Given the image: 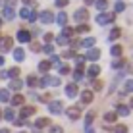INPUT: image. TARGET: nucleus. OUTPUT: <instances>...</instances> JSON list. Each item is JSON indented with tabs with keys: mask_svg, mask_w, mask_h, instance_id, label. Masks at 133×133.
Returning a JSON list of instances; mask_svg holds the SVG:
<instances>
[{
	"mask_svg": "<svg viewBox=\"0 0 133 133\" xmlns=\"http://www.w3.org/2000/svg\"><path fill=\"white\" fill-rule=\"evenodd\" d=\"M66 95H68V97H70V98H73V97H77V87L75 85H68L66 87Z\"/></svg>",
	"mask_w": 133,
	"mask_h": 133,
	"instance_id": "f8f14e48",
	"label": "nucleus"
},
{
	"mask_svg": "<svg viewBox=\"0 0 133 133\" xmlns=\"http://www.w3.org/2000/svg\"><path fill=\"white\" fill-rule=\"evenodd\" d=\"M19 16H21V17H29V16H31V12H29V8H23V10H21V12H19Z\"/></svg>",
	"mask_w": 133,
	"mask_h": 133,
	"instance_id": "ea45409f",
	"label": "nucleus"
},
{
	"mask_svg": "<svg viewBox=\"0 0 133 133\" xmlns=\"http://www.w3.org/2000/svg\"><path fill=\"white\" fill-rule=\"evenodd\" d=\"M44 52H46V54H52V52H54V46H52V44H46V46H44Z\"/></svg>",
	"mask_w": 133,
	"mask_h": 133,
	"instance_id": "a18cd8bd",
	"label": "nucleus"
},
{
	"mask_svg": "<svg viewBox=\"0 0 133 133\" xmlns=\"http://www.w3.org/2000/svg\"><path fill=\"white\" fill-rule=\"evenodd\" d=\"M50 133H62V127L60 125H52L50 127Z\"/></svg>",
	"mask_w": 133,
	"mask_h": 133,
	"instance_id": "37998d69",
	"label": "nucleus"
},
{
	"mask_svg": "<svg viewBox=\"0 0 133 133\" xmlns=\"http://www.w3.org/2000/svg\"><path fill=\"white\" fill-rule=\"evenodd\" d=\"M129 112H131V108L125 106V104H120V106H118V114H120V116H129Z\"/></svg>",
	"mask_w": 133,
	"mask_h": 133,
	"instance_id": "2eb2a0df",
	"label": "nucleus"
},
{
	"mask_svg": "<svg viewBox=\"0 0 133 133\" xmlns=\"http://www.w3.org/2000/svg\"><path fill=\"white\" fill-rule=\"evenodd\" d=\"M56 21H58V25H66L68 23V16H66V12H60V14H58V16H56Z\"/></svg>",
	"mask_w": 133,
	"mask_h": 133,
	"instance_id": "4468645a",
	"label": "nucleus"
},
{
	"mask_svg": "<svg viewBox=\"0 0 133 133\" xmlns=\"http://www.w3.org/2000/svg\"><path fill=\"white\" fill-rule=\"evenodd\" d=\"M35 19H37V14L33 12V14H31V16H29V21H31V23H33V21H35Z\"/></svg>",
	"mask_w": 133,
	"mask_h": 133,
	"instance_id": "8fccbe9b",
	"label": "nucleus"
},
{
	"mask_svg": "<svg viewBox=\"0 0 133 133\" xmlns=\"http://www.w3.org/2000/svg\"><path fill=\"white\" fill-rule=\"evenodd\" d=\"M81 102L83 104H91L93 102V91H83V93H81Z\"/></svg>",
	"mask_w": 133,
	"mask_h": 133,
	"instance_id": "1a4fd4ad",
	"label": "nucleus"
},
{
	"mask_svg": "<svg viewBox=\"0 0 133 133\" xmlns=\"http://www.w3.org/2000/svg\"><path fill=\"white\" fill-rule=\"evenodd\" d=\"M73 17H75V21H77V23H79V21L83 23V21H87V19H89V12H87L85 8H79V10H75Z\"/></svg>",
	"mask_w": 133,
	"mask_h": 133,
	"instance_id": "f03ea898",
	"label": "nucleus"
},
{
	"mask_svg": "<svg viewBox=\"0 0 133 133\" xmlns=\"http://www.w3.org/2000/svg\"><path fill=\"white\" fill-rule=\"evenodd\" d=\"M104 120L110 122V123L116 122V112H106V114H104Z\"/></svg>",
	"mask_w": 133,
	"mask_h": 133,
	"instance_id": "cd10ccee",
	"label": "nucleus"
},
{
	"mask_svg": "<svg viewBox=\"0 0 133 133\" xmlns=\"http://www.w3.org/2000/svg\"><path fill=\"white\" fill-rule=\"evenodd\" d=\"M0 66H4V56H0Z\"/></svg>",
	"mask_w": 133,
	"mask_h": 133,
	"instance_id": "864d4df0",
	"label": "nucleus"
},
{
	"mask_svg": "<svg viewBox=\"0 0 133 133\" xmlns=\"http://www.w3.org/2000/svg\"><path fill=\"white\" fill-rule=\"evenodd\" d=\"M14 118H16V114H14V110H12V108H6V110H4V120L14 122Z\"/></svg>",
	"mask_w": 133,
	"mask_h": 133,
	"instance_id": "a211bd4d",
	"label": "nucleus"
},
{
	"mask_svg": "<svg viewBox=\"0 0 133 133\" xmlns=\"http://www.w3.org/2000/svg\"><path fill=\"white\" fill-rule=\"evenodd\" d=\"M123 10H125V4H123V2H118V4H116V12H123Z\"/></svg>",
	"mask_w": 133,
	"mask_h": 133,
	"instance_id": "79ce46f5",
	"label": "nucleus"
},
{
	"mask_svg": "<svg viewBox=\"0 0 133 133\" xmlns=\"http://www.w3.org/2000/svg\"><path fill=\"white\" fill-rule=\"evenodd\" d=\"M0 100H2V102H8V100H10V93H8V91H0Z\"/></svg>",
	"mask_w": 133,
	"mask_h": 133,
	"instance_id": "2f4dec72",
	"label": "nucleus"
},
{
	"mask_svg": "<svg viewBox=\"0 0 133 133\" xmlns=\"http://www.w3.org/2000/svg\"><path fill=\"white\" fill-rule=\"evenodd\" d=\"M27 85H29V87H37V85H39L37 77L35 75H29V77H27Z\"/></svg>",
	"mask_w": 133,
	"mask_h": 133,
	"instance_id": "c85d7f7f",
	"label": "nucleus"
},
{
	"mask_svg": "<svg viewBox=\"0 0 133 133\" xmlns=\"http://www.w3.org/2000/svg\"><path fill=\"white\" fill-rule=\"evenodd\" d=\"M48 118H39V120L35 122V129H41V127H46L48 125Z\"/></svg>",
	"mask_w": 133,
	"mask_h": 133,
	"instance_id": "ddd939ff",
	"label": "nucleus"
},
{
	"mask_svg": "<svg viewBox=\"0 0 133 133\" xmlns=\"http://www.w3.org/2000/svg\"><path fill=\"white\" fill-rule=\"evenodd\" d=\"M110 54L118 58V56H120V54H122V46H120V44H114V46L110 48Z\"/></svg>",
	"mask_w": 133,
	"mask_h": 133,
	"instance_id": "5701e85b",
	"label": "nucleus"
},
{
	"mask_svg": "<svg viewBox=\"0 0 133 133\" xmlns=\"http://www.w3.org/2000/svg\"><path fill=\"white\" fill-rule=\"evenodd\" d=\"M39 70L43 71V73H46V71L50 70V62H48V60H43V62L39 64Z\"/></svg>",
	"mask_w": 133,
	"mask_h": 133,
	"instance_id": "aec40b11",
	"label": "nucleus"
},
{
	"mask_svg": "<svg viewBox=\"0 0 133 133\" xmlns=\"http://www.w3.org/2000/svg\"><path fill=\"white\" fill-rule=\"evenodd\" d=\"M75 64H77V68H83L85 58H83V56H77V58H75Z\"/></svg>",
	"mask_w": 133,
	"mask_h": 133,
	"instance_id": "e433bc0d",
	"label": "nucleus"
},
{
	"mask_svg": "<svg viewBox=\"0 0 133 133\" xmlns=\"http://www.w3.org/2000/svg\"><path fill=\"white\" fill-rule=\"evenodd\" d=\"M66 114H68V118H70V120H77V118L81 116V110H79V106H71V108L66 110Z\"/></svg>",
	"mask_w": 133,
	"mask_h": 133,
	"instance_id": "39448f33",
	"label": "nucleus"
},
{
	"mask_svg": "<svg viewBox=\"0 0 133 133\" xmlns=\"http://www.w3.org/2000/svg\"><path fill=\"white\" fill-rule=\"evenodd\" d=\"M17 41H19V43H29V41H31V33L25 31V29L17 31Z\"/></svg>",
	"mask_w": 133,
	"mask_h": 133,
	"instance_id": "6e6552de",
	"label": "nucleus"
},
{
	"mask_svg": "<svg viewBox=\"0 0 133 133\" xmlns=\"http://www.w3.org/2000/svg\"><path fill=\"white\" fill-rule=\"evenodd\" d=\"M56 43H58V44H62V46H64V44H68V43H70V39H68V37H64V35H58Z\"/></svg>",
	"mask_w": 133,
	"mask_h": 133,
	"instance_id": "c756f323",
	"label": "nucleus"
},
{
	"mask_svg": "<svg viewBox=\"0 0 133 133\" xmlns=\"http://www.w3.org/2000/svg\"><path fill=\"white\" fill-rule=\"evenodd\" d=\"M17 75H19V68H12V70H8V77H12V79H16Z\"/></svg>",
	"mask_w": 133,
	"mask_h": 133,
	"instance_id": "bb28decb",
	"label": "nucleus"
},
{
	"mask_svg": "<svg viewBox=\"0 0 133 133\" xmlns=\"http://www.w3.org/2000/svg\"><path fill=\"white\" fill-rule=\"evenodd\" d=\"M19 133H23V131H19Z\"/></svg>",
	"mask_w": 133,
	"mask_h": 133,
	"instance_id": "052dcab7",
	"label": "nucleus"
},
{
	"mask_svg": "<svg viewBox=\"0 0 133 133\" xmlns=\"http://www.w3.org/2000/svg\"><path fill=\"white\" fill-rule=\"evenodd\" d=\"M123 91H125V93H133V79H127V81H125Z\"/></svg>",
	"mask_w": 133,
	"mask_h": 133,
	"instance_id": "393cba45",
	"label": "nucleus"
},
{
	"mask_svg": "<svg viewBox=\"0 0 133 133\" xmlns=\"http://www.w3.org/2000/svg\"><path fill=\"white\" fill-rule=\"evenodd\" d=\"M21 87H23V83H21L19 79H12V83H10V89L12 91H19Z\"/></svg>",
	"mask_w": 133,
	"mask_h": 133,
	"instance_id": "6ab92c4d",
	"label": "nucleus"
},
{
	"mask_svg": "<svg viewBox=\"0 0 133 133\" xmlns=\"http://www.w3.org/2000/svg\"><path fill=\"white\" fill-rule=\"evenodd\" d=\"M87 73H89V77H97L98 73H100V68H98V66H95V64H93V66H91L89 70H87Z\"/></svg>",
	"mask_w": 133,
	"mask_h": 133,
	"instance_id": "dca6fc26",
	"label": "nucleus"
},
{
	"mask_svg": "<svg viewBox=\"0 0 133 133\" xmlns=\"http://www.w3.org/2000/svg\"><path fill=\"white\" fill-rule=\"evenodd\" d=\"M0 114H2V112H0Z\"/></svg>",
	"mask_w": 133,
	"mask_h": 133,
	"instance_id": "680f3d73",
	"label": "nucleus"
},
{
	"mask_svg": "<svg viewBox=\"0 0 133 133\" xmlns=\"http://www.w3.org/2000/svg\"><path fill=\"white\" fill-rule=\"evenodd\" d=\"M100 87H102V83H100V81H97V83H95V91H98Z\"/></svg>",
	"mask_w": 133,
	"mask_h": 133,
	"instance_id": "603ef678",
	"label": "nucleus"
},
{
	"mask_svg": "<svg viewBox=\"0 0 133 133\" xmlns=\"http://www.w3.org/2000/svg\"><path fill=\"white\" fill-rule=\"evenodd\" d=\"M112 21H114L112 14H100V16H97V23L98 25H106V23H112Z\"/></svg>",
	"mask_w": 133,
	"mask_h": 133,
	"instance_id": "7ed1b4c3",
	"label": "nucleus"
},
{
	"mask_svg": "<svg viewBox=\"0 0 133 133\" xmlns=\"http://www.w3.org/2000/svg\"><path fill=\"white\" fill-rule=\"evenodd\" d=\"M0 133H10V131H8V129H2V131H0Z\"/></svg>",
	"mask_w": 133,
	"mask_h": 133,
	"instance_id": "6e6d98bb",
	"label": "nucleus"
},
{
	"mask_svg": "<svg viewBox=\"0 0 133 133\" xmlns=\"http://www.w3.org/2000/svg\"><path fill=\"white\" fill-rule=\"evenodd\" d=\"M85 58H87V60H91V62H97L98 58H100V50H98V48H91L89 52H87Z\"/></svg>",
	"mask_w": 133,
	"mask_h": 133,
	"instance_id": "0eeeda50",
	"label": "nucleus"
},
{
	"mask_svg": "<svg viewBox=\"0 0 133 133\" xmlns=\"http://www.w3.org/2000/svg\"><path fill=\"white\" fill-rule=\"evenodd\" d=\"M14 58H16V62H23V58H25V52H23L21 48L14 50Z\"/></svg>",
	"mask_w": 133,
	"mask_h": 133,
	"instance_id": "f3484780",
	"label": "nucleus"
},
{
	"mask_svg": "<svg viewBox=\"0 0 133 133\" xmlns=\"http://www.w3.org/2000/svg\"><path fill=\"white\" fill-rule=\"evenodd\" d=\"M129 108H133V98H131V102H129Z\"/></svg>",
	"mask_w": 133,
	"mask_h": 133,
	"instance_id": "4d7b16f0",
	"label": "nucleus"
},
{
	"mask_svg": "<svg viewBox=\"0 0 133 133\" xmlns=\"http://www.w3.org/2000/svg\"><path fill=\"white\" fill-rule=\"evenodd\" d=\"M39 19H41V23L48 25V23H52V21H54V16H52L50 12H43V14L39 16Z\"/></svg>",
	"mask_w": 133,
	"mask_h": 133,
	"instance_id": "423d86ee",
	"label": "nucleus"
},
{
	"mask_svg": "<svg viewBox=\"0 0 133 133\" xmlns=\"http://www.w3.org/2000/svg\"><path fill=\"white\" fill-rule=\"evenodd\" d=\"M48 112L50 114H62L64 112V104L60 100H52V102H48Z\"/></svg>",
	"mask_w": 133,
	"mask_h": 133,
	"instance_id": "f257e3e1",
	"label": "nucleus"
},
{
	"mask_svg": "<svg viewBox=\"0 0 133 133\" xmlns=\"http://www.w3.org/2000/svg\"><path fill=\"white\" fill-rule=\"evenodd\" d=\"M56 6H58V8H64V6H68V0H56Z\"/></svg>",
	"mask_w": 133,
	"mask_h": 133,
	"instance_id": "c03bdc74",
	"label": "nucleus"
},
{
	"mask_svg": "<svg viewBox=\"0 0 133 133\" xmlns=\"http://www.w3.org/2000/svg\"><path fill=\"white\" fill-rule=\"evenodd\" d=\"M77 31H79V33H87V31H89V25H81V27H77Z\"/></svg>",
	"mask_w": 133,
	"mask_h": 133,
	"instance_id": "49530a36",
	"label": "nucleus"
},
{
	"mask_svg": "<svg viewBox=\"0 0 133 133\" xmlns=\"http://www.w3.org/2000/svg\"><path fill=\"white\" fill-rule=\"evenodd\" d=\"M50 66H52V64H54V66H58V64H60V58H58V56H54V54H52V58H50Z\"/></svg>",
	"mask_w": 133,
	"mask_h": 133,
	"instance_id": "58836bf2",
	"label": "nucleus"
},
{
	"mask_svg": "<svg viewBox=\"0 0 133 133\" xmlns=\"http://www.w3.org/2000/svg\"><path fill=\"white\" fill-rule=\"evenodd\" d=\"M62 35H64V37H68V39H70V37L73 35V31L70 29V27H64V31H62Z\"/></svg>",
	"mask_w": 133,
	"mask_h": 133,
	"instance_id": "c9c22d12",
	"label": "nucleus"
},
{
	"mask_svg": "<svg viewBox=\"0 0 133 133\" xmlns=\"http://www.w3.org/2000/svg\"><path fill=\"white\" fill-rule=\"evenodd\" d=\"M120 35H122V31L118 29V27H114V29L110 31V37H108V39H110V41H116V39H118Z\"/></svg>",
	"mask_w": 133,
	"mask_h": 133,
	"instance_id": "412c9836",
	"label": "nucleus"
},
{
	"mask_svg": "<svg viewBox=\"0 0 133 133\" xmlns=\"http://www.w3.org/2000/svg\"><path fill=\"white\" fill-rule=\"evenodd\" d=\"M52 39H54L52 33H46V35H44V41H46V44H48V41H52Z\"/></svg>",
	"mask_w": 133,
	"mask_h": 133,
	"instance_id": "09e8293b",
	"label": "nucleus"
},
{
	"mask_svg": "<svg viewBox=\"0 0 133 133\" xmlns=\"http://www.w3.org/2000/svg\"><path fill=\"white\" fill-rule=\"evenodd\" d=\"M73 56V50H66V52H64V58H71Z\"/></svg>",
	"mask_w": 133,
	"mask_h": 133,
	"instance_id": "de8ad7c7",
	"label": "nucleus"
},
{
	"mask_svg": "<svg viewBox=\"0 0 133 133\" xmlns=\"http://www.w3.org/2000/svg\"><path fill=\"white\" fill-rule=\"evenodd\" d=\"M35 114V108L33 106H23L21 108V112H19V116L21 118H29V116H33Z\"/></svg>",
	"mask_w": 133,
	"mask_h": 133,
	"instance_id": "9b49d317",
	"label": "nucleus"
},
{
	"mask_svg": "<svg viewBox=\"0 0 133 133\" xmlns=\"http://www.w3.org/2000/svg\"><path fill=\"white\" fill-rule=\"evenodd\" d=\"M0 23H2V19H0Z\"/></svg>",
	"mask_w": 133,
	"mask_h": 133,
	"instance_id": "bf43d9fd",
	"label": "nucleus"
},
{
	"mask_svg": "<svg viewBox=\"0 0 133 133\" xmlns=\"http://www.w3.org/2000/svg\"><path fill=\"white\" fill-rule=\"evenodd\" d=\"M93 118H95V112H89V114H87V118H85V129H89V127H91Z\"/></svg>",
	"mask_w": 133,
	"mask_h": 133,
	"instance_id": "b1692460",
	"label": "nucleus"
},
{
	"mask_svg": "<svg viewBox=\"0 0 133 133\" xmlns=\"http://www.w3.org/2000/svg\"><path fill=\"white\" fill-rule=\"evenodd\" d=\"M81 44H83V46H87V48H93V46H95V39H91V37H89V39H85Z\"/></svg>",
	"mask_w": 133,
	"mask_h": 133,
	"instance_id": "7c9ffc66",
	"label": "nucleus"
},
{
	"mask_svg": "<svg viewBox=\"0 0 133 133\" xmlns=\"http://www.w3.org/2000/svg\"><path fill=\"white\" fill-rule=\"evenodd\" d=\"M8 50H12V39L10 37H4V39H0V52H8Z\"/></svg>",
	"mask_w": 133,
	"mask_h": 133,
	"instance_id": "20e7f679",
	"label": "nucleus"
},
{
	"mask_svg": "<svg viewBox=\"0 0 133 133\" xmlns=\"http://www.w3.org/2000/svg\"><path fill=\"white\" fill-rule=\"evenodd\" d=\"M48 85L58 87V85H60V79H58V77H50V75H48Z\"/></svg>",
	"mask_w": 133,
	"mask_h": 133,
	"instance_id": "473e14b6",
	"label": "nucleus"
},
{
	"mask_svg": "<svg viewBox=\"0 0 133 133\" xmlns=\"http://www.w3.org/2000/svg\"><path fill=\"white\" fill-rule=\"evenodd\" d=\"M2 16H4V19H14L16 12H14V8H12V6H6V8L2 10Z\"/></svg>",
	"mask_w": 133,
	"mask_h": 133,
	"instance_id": "9d476101",
	"label": "nucleus"
},
{
	"mask_svg": "<svg viewBox=\"0 0 133 133\" xmlns=\"http://www.w3.org/2000/svg\"><path fill=\"white\" fill-rule=\"evenodd\" d=\"M23 104V97L21 95H16V97L12 98V106H21Z\"/></svg>",
	"mask_w": 133,
	"mask_h": 133,
	"instance_id": "4be33fe9",
	"label": "nucleus"
},
{
	"mask_svg": "<svg viewBox=\"0 0 133 133\" xmlns=\"http://www.w3.org/2000/svg\"><path fill=\"white\" fill-rule=\"evenodd\" d=\"M123 66H125V62H123V60H116L112 64V68H116V70H120V68H123Z\"/></svg>",
	"mask_w": 133,
	"mask_h": 133,
	"instance_id": "f704fd0d",
	"label": "nucleus"
},
{
	"mask_svg": "<svg viewBox=\"0 0 133 133\" xmlns=\"http://www.w3.org/2000/svg\"><path fill=\"white\" fill-rule=\"evenodd\" d=\"M73 79H75V81H81V79H83V68H77V70H75Z\"/></svg>",
	"mask_w": 133,
	"mask_h": 133,
	"instance_id": "a878e982",
	"label": "nucleus"
},
{
	"mask_svg": "<svg viewBox=\"0 0 133 133\" xmlns=\"http://www.w3.org/2000/svg\"><path fill=\"white\" fill-rule=\"evenodd\" d=\"M87 133H95V131H93V129H91V127H89V129H87Z\"/></svg>",
	"mask_w": 133,
	"mask_h": 133,
	"instance_id": "5fc2aeb1",
	"label": "nucleus"
},
{
	"mask_svg": "<svg viewBox=\"0 0 133 133\" xmlns=\"http://www.w3.org/2000/svg\"><path fill=\"white\" fill-rule=\"evenodd\" d=\"M8 77V71H0V79H6Z\"/></svg>",
	"mask_w": 133,
	"mask_h": 133,
	"instance_id": "3c124183",
	"label": "nucleus"
},
{
	"mask_svg": "<svg viewBox=\"0 0 133 133\" xmlns=\"http://www.w3.org/2000/svg\"><path fill=\"white\" fill-rule=\"evenodd\" d=\"M114 133H127V127L125 125H116L114 127Z\"/></svg>",
	"mask_w": 133,
	"mask_h": 133,
	"instance_id": "72a5a7b5",
	"label": "nucleus"
},
{
	"mask_svg": "<svg viewBox=\"0 0 133 133\" xmlns=\"http://www.w3.org/2000/svg\"><path fill=\"white\" fill-rule=\"evenodd\" d=\"M97 8L98 10H106V2L104 0H97Z\"/></svg>",
	"mask_w": 133,
	"mask_h": 133,
	"instance_id": "4c0bfd02",
	"label": "nucleus"
},
{
	"mask_svg": "<svg viewBox=\"0 0 133 133\" xmlns=\"http://www.w3.org/2000/svg\"><path fill=\"white\" fill-rule=\"evenodd\" d=\"M23 2H25V4H31V0H23Z\"/></svg>",
	"mask_w": 133,
	"mask_h": 133,
	"instance_id": "13d9d810",
	"label": "nucleus"
},
{
	"mask_svg": "<svg viewBox=\"0 0 133 133\" xmlns=\"http://www.w3.org/2000/svg\"><path fill=\"white\" fill-rule=\"evenodd\" d=\"M70 73V68L68 66H60V75H68Z\"/></svg>",
	"mask_w": 133,
	"mask_h": 133,
	"instance_id": "a19ab883",
	"label": "nucleus"
}]
</instances>
